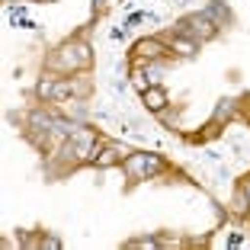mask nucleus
Segmentation results:
<instances>
[{"label":"nucleus","mask_w":250,"mask_h":250,"mask_svg":"<svg viewBox=\"0 0 250 250\" xmlns=\"http://www.w3.org/2000/svg\"><path fill=\"white\" fill-rule=\"evenodd\" d=\"M90 61V48L87 45H64L58 55V64L61 67H83Z\"/></svg>","instance_id":"f257e3e1"},{"label":"nucleus","mask_w":250,"mask_h":250,"mask_svg":"<svg viewBox=\"0 0 250 250\" xmlns=\"http://www.w3.org/2000/svg\"><path fill=\"white\" fill-rule=\"evenodd\" d=\"M180 32H186V36H199V39H208L215 32V26L206 20V16H189V20L180 22Z\"/></svg>","instance_id":"f03ea898"},{"label":"nucleus","mask_w":250,"mask_h":250,"mask_svg":"<svg viewBox=\"0 0 250 250\" xmlns=\"http://www.w3.org/2000/svg\"><path fill=\"white\" fill-rule=\"evenodd\" d=\"M138 55H145V58H161L164 45L157 42V39H145V42H138Z\"/></svg>","instance_id":"7ed1b4c3"},{"label":"nucleus","mask_w":250,"mask_h":250,"mask_svg":"<svg viewBox=\"0 0 250 250\" xmlns=\"http://www.w3.org/2000/svg\"><path fill=\"white\" fill-rule=\"evenodd\" d=\"M145 103H147V109H164L167 96H164V90H147V93H145Z\"/></svg>","instance_id":"20e7f679"},{"label":"nucleus","mask_w":250,"mask_h":250,"mask_svg":"<svg viewBox=\"0 0 250 250\" xmlns=\"http://www.w3.org/2000/svg\"><path fill=\"white\" fill-rule=\"evenodd\" d=\"M90 145H93V135H90V132H83L81 138H77V145H74L77 157H90Z\"/></svg>","instance_id":"39448f33"},{"label":"nucleus","mask_w":250,"mask_h":250,"mask_svg":"<svg viewBox=\"0 0 250 250\" xmlns=\"http://www.w3.org/2000/svg\"><path fill=\"white\" fill-rule=\"evenodd\" d=\"M96 164H100V167H109V164H116V151H106V154L100 157Z\"/></svg>","instance_id":"423d86ee"},{"label":"nucleus","mask_w":250,"mask_h":250,"mask_svg":"<svg viewBox=\"0 0 250 250\" xmlns=\"http://www.w3.org/2000/svg\"><path fill=\"white\" fill-rule=\"evenodd\" d=\"M244 196H247V199H250V177H247V180H244Z\"/></svg>","instance_id":"0eeeda50"}]
</instances>
